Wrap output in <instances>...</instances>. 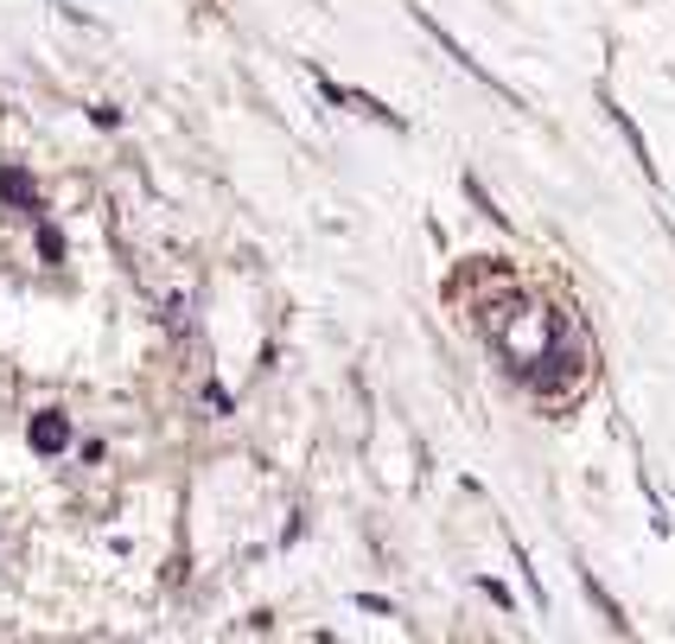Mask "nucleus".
<instances>
[{
    "label": "nucleus",
    "mask_w": 675,
    "mask_h": 644,
    "mask_svg": "<svg viewBox=\"0 0 675 644\" xmlns=\"http://www.w3.org/2000/svg\"><path fill=\"white\" fill-rule=\"evenodd\" d=\"M33 447H38V454H64V447H71V421L58 415V409L33 415Z\"/></svg>",
    "instance_id": "obj_1"
}]
</instances>
